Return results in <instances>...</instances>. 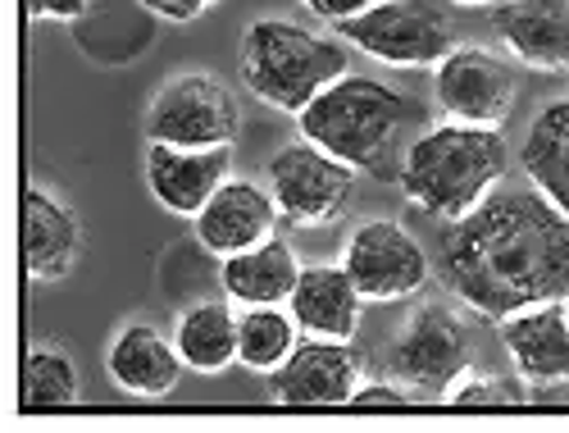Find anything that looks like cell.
Segmentation results:
<instances>
[{"instance_id":"ac0fdd59","label":"cell","mask_w":569,"mask_h":433,"mask_svg":"<svg viewBox=\"0 0 569 433\" xmlns=\"http://www.w3.org/2000/svg\"><path fill=\"white\" fill-rule=\"evenodd\" d=\"M288 311L310 338L351 343L360 328V315H365V297L342 265H301Z\"/></svg>"},{"instance_id":"8992f818","label":"cell","mask_w":569,"mask_h":433,"mask_svg":"<svg viewBox=\"0 0 569 433\" xmlns=\"http://www.w3.org/2000/svg\"><path fill=\"white\" fill-rule=\"evenodd\" d=\"M141 132L147 141H169V147H232L242 132V106L214 73L178 69L151 96Z\"/></svg>"},{"instance_id":"4316f807","label":"cell","mask_w":569,"mask_h":433,"mask_svg":"<svg viewBox=\"0 0 569 433\" xmlns=\"http://www.w3.org/2000/svg\"><path fill=\"white\" fill-rule=\"evenodd\" d=\"M28 19H51V23H73L91 10V0H23Z\"/></svg>"},{"instance_id":"603a6c76","label":"cell","mask_w":569,"mask_h":433,"mask_svg":"<svg viewBox=\"0 0 569 433\" xmlns=\"http://www.w3.org/2000/svg\"><path fill=\"white\" fill-rule=\"evenodd\" d=\"M301 343V324L288 306H242L237 315V365L251 374H273Z\"/></svg>"},{"instance_id":"9a60e30c","label":"cell","mask_w":569,"mask_h":433,"mask_svg":"<svg viewBox=\"0 0 569 433\" xmlns=\"http://www.w3.org/2000/svg\"><path fill=\"white\" fill-rule=\"evenodd\" d=\"M501 347L529 388L569 383V302H538L497 319Z\"/></svg>"},{"instance_id":"83f0119b","label":"cell","mask_w":569,"mask_h":433,"mask_svg":"<svg viewBox=\"0 0 569 433\" xmlns=\"http://www.w3.org/2000/svg\"><path fill=\"white\" fill-rule=\"evenodd\" d=\"M301 6H306L315 19H323L328 28H338L342 19H356V14H365L369 6H378V0H301Z\"/></svg>"},{"instance_id":"d4e9b609","label":"cell","mask_w":569,"mask_h":433,"mask_svg":"<svg viewBox=\"0 0 569 433\" xmlns=\"http://www.w3.org/2000/svg\"><path fill=\"white\" fill-rule=\"evenodd\" d=\"M351 411H406V406H415L410 402V388L397 378V383H383V378H360V388L351 393V402H347Z\"/></svg>"},{"instance_id":"9c48e42d","label":"cell","mask_w":569,"mask_h":433,"mask_svg":"<svg viewBox=\"0 0 569 433\" xmlns=\"http://www.w3.org/2000/svg\"><path fill=\"white\" fill-rule=\"evenodd\" d=\"M342 269L360 287L365 302H406L423 293L433 265L419 237L397 219H365L342 247Z\"/></svg>"},{"instance_id":"d6986e66","label":"cell","mask_w":569,"mask_h":433,"mask_svg":"<svg viewBox=\"0 0 569 433\" xmlns=\"http://www.w3.org/2000/svg\"><path fill=\"white\" fill-rule=\"evenodd\" d=\"M301 278V260L292 252V243L282 237H264L260 247H247L228 260H219V283L228 302L237 306H288L292 287Z\"/></svg>"},{"instance_id":"ba28073f","label":"cell","mask_w":569,"mask_h":433,"mask_svg":"<svg viewBox=\"0 0 569 433\" xmlns=\"http://www.w3.org/2000/svg\"><path fill=\"white\" fill-rule=\"evenodd\" d=\"M388 370L410 393L442 397L469 370V333H465V319L456 315V306L419 302L388 347Z\"/></svg>"},{"instance_id":"6da1fadb","label":"cell","mask_w":569,"mask_h":433,"mask_svg":"<svg viewBox=\"0 0 569 433\" xmlns=\"http://www.w3.org/2000/svg\"><path fill=\"white\" fill-rule=\"evenodd\" d=\"M442 287L483 319L569 302V215L538 187H497L438 243Z\"/></svg>"},{"instance_id":"52a82bcc","label":"cell","mask_w":569,"mask_h":433,"mask_svg":"<svg viewBox=\"0 0 569 433\" xmlns=\"http://www.w3.org/2000/svg\"><path fill=\"white\" fill-rule=\"evenodd\" d=\"M356 169L338 156H328L315 141H288L264 165V183L278 201V215L297 228H323L342 219L356 197Z\"/></svg>"},{"instance_id":"e0dca14e","label":"cell","mask_w":569,"mask_h":433,"mask_svg":"<svg viewBox=\"0 0 569 433\" xmlns=\"http://www.w3.org/2000/svg\"><path fill=\"white\" fill-rule=\"evenodd\" d=\"M182 356H178V343L169 338L164 328H156L151 319H132L123 324L110 347H106V374L119 393L128 397H169L182 378Z\"/></svg>"},{"instance_id":"ffe728a7","label":"cell","mask_w":569,"mask_h":433,"mask_svg":"<svg viewBox=\"0 0 569 433\" xmlns=\"http://www.w3.org/2000/svg\"><path fill=\"white\" fill-rule=\"evenodd\" d=\"M519 165H525L529 183L542 191V197L569 215V96L560 101H547L529 132L525 147H519Z\"/></svg>"},{"instance_id":"f1b7e54d","label":"cell","mask_w":569,"mask_h":433,"mask_svg":"<svg viewBox=\"0 0 569 433\" xmlns=\"http://www.w3.org/2000/svg\"><path fill=\"white\" fill-rule=\"evenodd\" d=\"M533 393H551V397H560V402L569 406V388H565V383H556V388H533ZM533 393H529V397H533Z\"/></svg>"},{"instance_id":"8fae6325","label":"cell","mask_w":569,"mask_h":433,"mask_svg":"<svg viewBox=\"0 0 569 433\" xmlns=\"http://www.w3.org/2000/svg\"><path fill=\"white\" fill-rule=\"evenodd\" d=\"M365 378V356L338 338H310L301 333L297 352L273 374H264V397L288 411H338Z\"/></svg>"},{"instance_id":"4fadbf2b","label":"cell","mask_w":569,"mask_h":433,"mask_svg":"<svg viewBox=\"0 0 569 433\" xmlns=\"http://www.w3.org/2000/svg\"><path fill=\"white\" fill-rule=\"evenodd\" d=\"M87 228L78 210L46 183L23 187V269L32 283H60L78 269Z\"/></svg>"},{"instance_id":"5b68a950","label":"cell","mask_w":569,"mask_h":433,"mask_svg":"<svg viewBox=\"0 0 569 433\" xmlns=\"http://www.w3.org/2000/svg\"><path fill=\"white\" fill-rule=\"evenodd\" d=\"M351 51L392 69H438L456 46V23L433 0H378L365 14L333 28Z\"/></svg>"},{"instance_id":"484cf974","label":"cell","mask_w":569,"mask_h":433,"mask_svg":"<svg viewBox=\"0 0 569 433\" xmlns=\"http://www.w3.org/2000/svg\"><path fill=\"white\" fill-rule=\"evenodd\" d=\"M137 6H147L151 14H160L169 23H197L201 14H210L214 6H223V0H137Z\"/></svg>"},{"instance_id":"7c38bea8","label":"cell","mask_w":569,"mask_h":433,"mask_svg":"<svg viewBox=\"0 0 569 433\" xmlns=\"http://www.w3.org/2000/svg\"><path fill=\"white\" fill-rule=\"evenodd\" d=\"M151 197L178 215L197 219V210L232 178V147H169V141H147L141 160Z\"/></svg>"},{"instance_id":"cb8c5ba5","label":"cell","mask_w":569,"mask_h":433,"mask_svg":"<svg viewBox=\"0 0 569 433\" xmlns=\"http://www.w3.org/2000/svg\"><path fill=\"white\" fill-rule=\"evenodd\" d=\"M442 406H451V411H510V406H529V388L519 378H506V374L465 370L442 393Z\"/></svg>"},{"instance_id":"f546056e","label":"cell","mask_w":569,"mask_h":433,"mask_svg":"<svg viewBox=\"0 0 569 433\" xmlns=\"http://www.w3.org/2000/svg\"><path fill=\"white\" fill-rule=\"evenodd\" d=\"M451 6H465V10H473V6H492V0H451Z\"/></svg>"},{"instance_id":"2e32d148","label":"cell","mask_w":569,"mask_h":433,"mask_svg":"<svg viewBox=\"0 0 569 433\" xmlns=\"http://www.w3.org/2000/svg\"><path fill=\"white\" fill-rule=\"evenodd\" d=\"M488 23L510 60L538 73H569V0H501Z\"/></svg>"},{"instance_id":"44dd1931","label":"cell","mask_w":569,"mask_h":433,"mask_svg":"<svg viewBox=\"0 0 569 433\" xmlns=\"http://www.w3.org/2000/svg\"><path fill=\"white\" fill-rule=\"evenodd\" d=\"M173 343L192 374H223L237 365V311L219 297L192 302L173 319Z\"/></svg>"},{"instance_id":"7402d4cb","label":"cell","mask_w":569,"mask_h":433,"mask_svg":"<svg viewBox=\"0 0 569 433\" xmlns=\"http://www.w3.org/2000/svg\"><path fill=\"white\" fill-rule=\"evenodd\" d=\"M78 402H82V374L73 356L56 343H28L19 370V411L51 415V411H73Z\"/></svg>"},{"instance_id":"30bf717a","label":"cell","mask_w":569,"mask_h":433,"mask_svg":"<svg viewBox=\"0 0 569 433\" xmlns=\"http://www.w3.org/2000/svg\"><path fill=\"white\" fill-rule=\"evenodd\" d=\"M433 96H438V110L451 124L501 128L515 110L519 78H515L506 56L488 51V46L460 41L456 51L433 69Z\"/></svg>"},{"instance_id":"277c9868","label":"cell","mask_w":569,"mask_h":433,"mask_svg":"<svg viewBox=\"0 0 569 433\" xmlns=\"http://www.w3.org/2000/svg\"><path fill=\"white\" fill-rule=\"evenodd\" d=\"M237 69L256 101L301 115L323 87L351 73V46L342 37H319L292 19H251L237 46Z\"/></svg>"},{"instance_id":"3957f363","label":"cell","mask_w":569,"mask_h":433,"mask_svg":"<svg viewBox=\"0 0 569 433\" xmlns=\"http://www.w3.org/2000/svg\"><path fill=\"white\" fill-rule=\"evenodd\" d=\"M510 151L501 128H473V124H433L401 156L397 183L401 197L429 219H465L473 206L492 197L497 183L506 178Z\"/></svg>"},{"instance_id":"5bb4252c","label":"cell","mask_w":569,"mask_h":433,"mask_svg":"<svg viewBox=\"0 0 569 433\" xmlns=\"http://www.w3.org/2000/svg\"><path fill=\"white\" fill-rule=\"evenodd\" d=\"M278 201H273V191L269 183H251V178H228L214 197L197 210L192 219V233H197V243L228 260L237 252H247V247H260L264 237H273L278 228Z\"/></svg>"},{"instance_id":"7a4b0ae2","label":"cell","mask_w":569,"mask_h":433,"mask_svg":"<svg viewBox=\"0 0 569 433\" xmlns=\"http://www.w3.org/2000/svg\"><path fill=\"white\" fill-rule=\"evenodd\" d=\"M423 119L419 101L383 78L347 73L333 87H323L315 101L297 115L306 141L323 147L328 156L347 160L356 174L397 178L401 169V137Z\"/></svg>"}]
</instances>
